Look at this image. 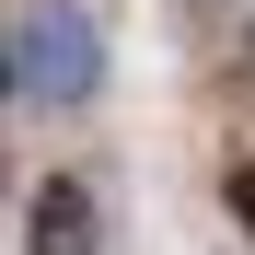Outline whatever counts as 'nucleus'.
Here are the masks:
<instances>
[{"mask_svg":"<svg viewBox=\"0 0 255 255\" xmlns=\"http://www.w3.org/2000/svg\"><path fill=\"white\" fill-rule=\"evenodd\" d=\"M105 93V23L81 0H23L12 12V105L23 116H81Z\"/></svg>","mask_w":255,"mask_h":255,"instance_id":"1","label":"nucleus"},{"mask_svg":"<svg viewBox=\"0 0 255 255\" xmlns=\"http://www.w3.org/2000/svg\"><path fill=\"white\" fill-rule=\"evenodd\" d=\"M23 255H105V186L93 174H47L23 197Z\"/></svg>","mask_w":255,"mask_h":255,"instance_id":"2","label":"nucleus"},{"mask_svg":"<svg viewBox=\"0 0 255 255\" xmlns=\"http://www.w3.org/2000/svg\"><path fill=\"white\" fill-rule=\"evenodd\" d=\"M221 197H232V221H244V244H255V162H232V174H221Z\"/></svg>","mask_w":255,"mask_h":255,"instance_id":"3","label":"nucleus"}]
</instances>
